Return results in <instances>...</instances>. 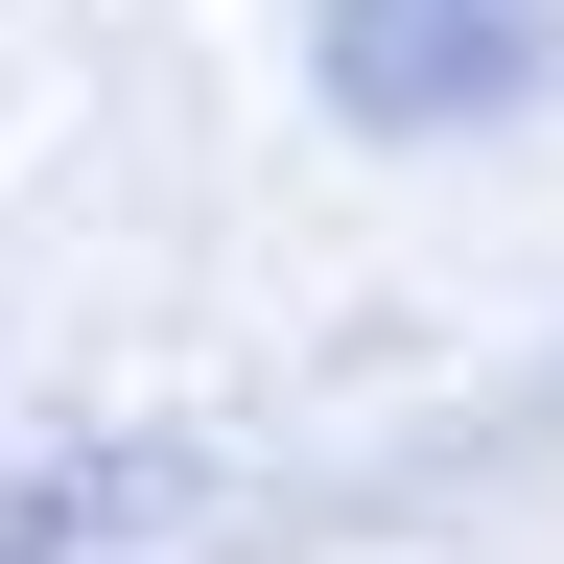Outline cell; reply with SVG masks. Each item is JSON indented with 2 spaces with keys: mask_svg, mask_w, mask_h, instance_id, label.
Here are the masks:
<instances>
[{
  "mask_svg": "<svg viewBox=\"0 0 564 564\" xmlns=\"http://www.w3.org/2000/svg\"><path fill=\"white\" fill-rule=\"evenodd\" d=\"M564 70V0H329V95L352 118H494V95H541Z\"/></svg>",
  "mask_w": 564,
  "mask_h": 564,
  "instance_id": "obj_1",
  "label": "cell"
}]
</instances>
